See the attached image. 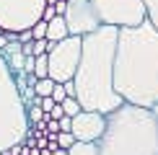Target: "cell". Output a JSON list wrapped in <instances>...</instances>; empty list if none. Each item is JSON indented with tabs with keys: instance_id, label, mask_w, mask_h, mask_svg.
Listing matches in <instances>:
<instances>
[{
	"instance_id": "44dd1931",
	"label": "cell",
	"mask_w": 158,
	"mask_h": 155,
	"mask_svg": "<svg viewBox=\"0 0 158 155\" xmlns=\"http://www.w3.org/2000/svg\"><path fill=\"white\" fill-rule=\"evenodd\" d=\"M55 16H57L55 5H47V8H44V16H42V18H44V21H49V18H55Z\"/></svg>"
},
{
	"instance_id": "7c38bea8",
	"label": "cell",
	"mask_w": 158,
	"mask_h": 155,
	"mask_svg": "<svg viewBox=\"0 0 158 155\" xmlns=\"http://www.w3.org/2000/svg\"><path fill=\"white\" fill-rule=\"evenodd\" d=\"M34 90H36V96H52V90H55V80H52V78H36Z\"/></svg>"
},
{
	"instance_id": "e0dca14e",
	"label": "cell",
	"mask_w": 158,
	"mask_h": 155,
	"mask_svg": "<svg viewBox=\"0 0 158 155\" xmlns=\"http://www.w3.org/2000/svg\"><path fill=\"white\" fill-rule=\"evenodd\" d=\"M57 142H60V147L68 150V147L75 142V134H73V132H60V134H57Z\"/></svg>"
},
{
	"instance_id": "3957f363",
	"label": "cell",
	"mask_w": 158,
	"mask_h": 155,
	"mask_svg": "<svg viewBox=\"0 0 158 155\" xmlns=\"http://www.w3.org/2000/svg\"><path fill=\"white\" fill-rule=\"evenodd\" d=\"M98 155H158V109L124 101L109 111Z\"/></svg>"
},
{
	"instance_id": "4fadbf2b",
	"label": "cell",
	"mask_w": 158,
	"mask_h": 155,
	"mask_svg": "<svg viewBox=\"0 0 158 155\" xmlns=\"http://www.w3.org/2000/svg\"><path fill=\"white\" fill-rule=\"evenodd\" d=\"M34 75H36V78H49V57H47V54H36Z\"/></svg>"
},
{
	"instance_id": "8fae6325",
	"label": "cell",
	"mask_w": 158,
	"mask_h": 155,
	"mask_svg": "<svg viewBox=\"0 0 158 155\" xmlns=\"http://www.w3.org/2000/svg\"><path fill=\"white\" fill-rule=\"evenodd\" d=\"M70 155H98V142L94 140H75L73 145L68 147Z\"/></svg>"
},
{
	"instance_id": "ac0fdd59",
	"label": "cell",
	"mask_w": 158,
	"mask_h": 155,
	"mask_svg": "<svg viewBox=\"0 0 158 155\" xmlns=\"http://www.w3.org/2000/svg\"><path fill=\"white\" fill-rule=\"evenodd\" d=\"M52 98H55L57 103H62L65 98H68V93H65V83H55V90H52Z\"/></svg>"
},
{
	"instance_id": "9a60e30c",
	"label": "cell",
	"mask_w": 158,
	"mask_h": 155,
	"mask_svg": "<svg viewBox=\"0 0 158 155\" xmlns=\"http://www.w3.org/2000/svg\"><path fill=\"white\" fill-rule=\"evenodd\" d=\"M31 34H34V39H47V21H36L34 26H31Z\"/></svg>"
},
{
	"instance_id": "ffe728a7",
	"label": "cell",
	"mask_w": 158,
	"mask_h": 155,
	"mask_svg": "<svg viewBox=\"0 0 158 155\" xmlns=\"http://www.w3.org/2000/svg\"><path fill=\"white\" fill-rule=\"evenodd\" d=\"M65 111H62V103H55V106H52V111L47 114V119H60Z\"/></svg>"
},
{
	"instance_id": "30bf717a",
	"label": "cell",
	"mask_w": 158,
	"mask_h": 155,
	"mask_svg": "<svg viewBox=\"0 0 158 155\" xmlns=\"http://www.w3.org/2000/svg\"><path fill=\"white\" fill-rule=\"evenodd\" d=\"M65 36H70L68 21H65V16L57 13L55 18L47 21V39H49V42H60V39H65Z\"/></svg>"
},
{
	"instance_id": "5b68a950",
	"label": "cell",
	"mask_w": 158,
	"mask_h": 155,
	"mask_svg": "<svg viewBox=\"0 0 158 155\" xmlns=\"http://www.w3.org/2000/svg\"><path fill=\"white\" fill-rule=\"evenodd\" d=\"M83 52V36H65L60 42H49L47 57H49V78L55 83L73 80L78 73V62H81Z\"/></svg>"
},
{
	"instance_id": "52a82bcc",
	"label": "cell",
	"mask_w": 158,
	"mask_h": 155,
	"mask_svg": "<svg viewBox=\"0 0 158 155\" xmlns=\"http://www.w3.org/2000/svg\"><path fill=\"white\" fill-rule=\"evenodd\" d=\"M104 23L109 26H137L148 18L145 0H94Z\"/></svg>"
},
{
	"instance_id": "603a6c76",
	"label": "cell",
	"mask_w": 158,
	"mask_h": 155,
	"mask_svg": "<svg viewBox=\"0 0 158 155\" xmlns=\"http://www.w3.org/2000/svg\"><path fill=\"white\" fill-rule=\"evenodd\" d=\"M55 3H57V0H47V5H55Z\"/></svg>"
},
{
	"instance_id": "7402d4cb",
	"label": "cell",
	"mask_w": 158,
	"mask_h": 155,
	"mask_svg": "<svg viewBox=\"0 0 158 155\" xmlns=\"http://www.w3.org/2000/svg\"><path fill=\"white\" fill-rule=\"evenodd\" d=\"M52 155H70V153H68V150H65V147H57V150H55V153H52Z\"/></svg>"
},
{
	"instance_id": "5bb4252c",
	"label": "cell",
	"mask_w": 158,
	"mask_h": 155,
	"mask_svg": "<svg viewBox=\"0 0 158 155\" xmlns=\"http://www.w3.org/2000/svg\"><path fill=\"white\" fill-rule=\"evenodd\" d=\"M81 109H83V106H81V101H78L75 96H68V98L62 101V111L68 114V116H75L78 111H81Z\"/></svg>"
},
{
	"instance_id": "d6986e66",
	"label": "cell",
	"mask_w": 158,
	"mask_h": 155,
	"mask_svg": "<svg viewBox=\"0 0 158 155\" xmlns=\"http://www.w3.org/2000/svg\"><path fill=\"white\" fill-rule=\"evenodd\" d=\"M34 65H36V57H34V54H26V60H23V73H34Z\"/></svg>"
},
{
	"instance_id": "ba28073f",
	"label": "cell",
	"mask_w": 158,
	"mask_h": 155,
	"mask_svg": "<svg viewBox=\"0 0 158 155\" xmlns=\"http://www.w3.org/2000/svg\"><path fill=\"white\" fill-rule=\"evenodd\" d=\"M62 16L68 21L70 34L75 36H85L91 31H96L98 26H104L94 0H68V8H65Z\"/></svg>"
},
{
	"instance_id": "2e32d148",
	"label": "cell",
	"mask_w": 158,
	"mask_h": 155,
	"mask_svg": "<svg viewBox=\"0 0 158 155\" xmlns=\"http://www.w3.org/2000/svg\"><path fill=\"white\" fill-rule=\"evenodd\" d=\"M145 8H148V18L158 26V0H145Z\"/></svg>"
},
{
	"instance_id": "9c48e42d",
	"label": "cell",
	"mask_w": 158,
	"mask_h": 155,
	"mask_svg": "<svg viewBox=\"0 0 158 155\" xmlns=\"http://www.w3.org/2000/svg\"><path fill=\"white\" fill-rule=\"evenodd\" d=\"M106 129V114L101 111H91V109H81L73 116V127L70 132L75 134V140H94L98 142V137Z\"/></svg>"
},
{
	"instance_id": "7a4b0ae2",
	"label": "cell",
	"mask_w": 158,
	"mask_h": 155,
	"mask_svg": "<svg viewBox=\"0 0 158 155\" xmlns=\"http://www.w3.org/2000/svg\"><path fill=\"white\" fill-rule=\"evenodd\" d=\"M117 26H98L96 31L83 36V52L78 62L75 83V98L83 109L109 114L117 106H122L124 98L114 88V54H117Z\"/></svg>"
},
{
	"instance_id": "6da1fadb",
	"label": "cell",
	"mask_w": 158,
	"mask_h": 155,
	"mask_svg": "<svg viewBox=\"0 0 158 155\" xmlns=\"http://www.w3.org/2000/svg\"><path fill=\"white\" fill-rule=\"evenodd\" d=\"M114 88L127 103L158 109V26L150 18L119 29Z\"/></svg>"
},
{
	"instance_id": "277c9868",
	"label": "cell",
	"mask_w": 158,
	"mask_h": 155,
	"mask_svg": "<svg viewBox=\"0 0 158 155\" xmlns=\"http://www.w3.org/2000/svg\"><path fill=\"white\" fill-rule=\"evenodd\" d=\"M29 129L31 124L26 116V103L18 93L16 78H13L8 62L0 54V153L16 142H23Z\"/></svg>"
},
{
	"instance_id": "8992f818",
	"label": "cell",
	"mask_w": 158,
	"mask_h": 155,
	"mask_svg": "<svg viewBox=\"0 0 158 155\" xmlns=\"http://www.w3.org/2000/svg\"><path fill=\"white\" fill-rule=\"evenodd\" d=\"M47 0H0V29L3 31H23L42 21Z\"/></svg>"
}]
</instances>
